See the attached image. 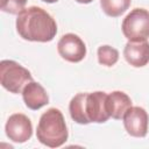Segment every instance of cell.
I'll return each instance as SVG.
<instances>
[{"label": "cell", "instance_id": "6da1fadb", "mask_svg": "<svg viewBox=\"0 0 149 149\" xmlns=\"http://www.w3.org/2000/svg\"><path fill=\"white\" fill-rule=\"evenodd\" d=\"M15 26L20 37L30 42H50L57 34L55 19L37 6L22 9L17 14Z\"/></svg>", "mask_w": 149, "mask_h": 149}, {"label": "cell", "instance_id": "7a4b0ae2", "mask_svg": "<svg viewBox=\"0 0 149 149\" xmlns=\"http://www.w3.org/2000/svg\"><path fill=\"white\" fill-rule=\"evenodd\" d=\"M69 112L71 119L79 125L104 123L111 118L107 109V93L101 91L78 93L70 100Z\"/></svg>", "mask_w": 149, "mask_h": 149}, {"label": "cell", "instance_id": "3957f363", "mask_svg": "<svg viewBox=\"0 0 149 149\" xmlns=\"http://www.w3.org/2000/svg\"><path fill=\"white\" fill-rule=\"evenodd\" d=\"M68 136L69 132L65 119L58 108H49L41 115L36 137L42 144L49 148H58L68 141Z\"/></svg>", "mask_w": 149, "mask_h": 149}, {"label": "cell", "instance_id": "277c9868", "mask_svg": "<svg viewBox=\"0 0 149 149\" xmlns=\"http://www.w3.org/2000/svg\"><path fill=\"white\" fill-rule=\"evenodd\" d=\"M31 80V73L17 62L10 59L0 62V83L10 93H22L24 86Z\"/></svg>", "mask_w": 149, "mask_h": 149}, {"label": "cell", "instance_id": "5b68a950", "mask_svg": "<svg viewBox=\"0 0 149 149\" xmlns=\"http://www.w3.org/2000/svg\"><path fill=\"white\" fill-rule=\"evenodd\" d=\"M123 36L130 42H142L149 38V10L135 8L127 14L121 24Z\"/></svg>", "mask_w": 149, "mask_h": 149}, {"label": "cell", "instance_id": "8992f818", "mask_svg": "<svg viewBox=\"0 0 149 149\" xmlns=\"http://www.w3.org/2000/svg\"><path fill=\"white\" fill-rule=\"evenodd\" d=\"M57 51L63 59L70 63H78L86 56V45L78 35L69 33L59 38Z\"/></svg>", "mask_w": 149, "mask_h": 149}, {"label": "cell", "instance_id": "52a82bcc", "mask_svg": "<svg viewBox=\"0 0 149 149\" xmlns=\"http://www.w3.org/2000/svg\"><path fill=\"white\" fill-rule=\"evenodd\" d=\"M5 132L7 137L15 143H24L33 135V125L30 119L22 113L12 114L6 125Z\"/></svg>", "mask_w": 149, "mask_h": 149}, {"label": "cell", "instance_id": "ba28073f", "mask_svg": "<svg viewBox=\"0 0 149 149\" xmlns=\"http://www.w3.org/2000/svg\"><path fill=\"white\" fill-rule=\"evenodd\" d=\"M123 126L126 132L133 137H144L148 133L149 116L144 108L132 106L123 115Z\"/></svg>", "mask_w": 149, "mask_h": 149}, {"label": "cell", "instance_id": "9c48e42d", "mask_svg": "<svg viewBox=\"0 0 149 149\" xmlns=\"http://www.w3.org/2000/svg\"><path fill=\"white\" fill-rule=\"evenodd\" d=\"M123 57L134 68H142L149 63V42L128 41L123 49Z\"/></svg>", "mask_w": 149, "mask_h": 149}, {"label": "cell", "instance_id": "30bf717a", "mask_svg": "<svg viewBox=\"0 0 149 149\" xmlns=\"http://www.w3.org/2000/svg\"><path fill=\"white\" fill-rule=\"evenodd\" d=\"M22 99L24 105L33 111H37L49 104V97L44 87L37 81H29L23 91H22Z\"/></svg>", "mask_w": 149, "mask_h": 149}, {"label": "cell", "instance_id": "8fae6325", "mask_svg": "<svg viewBox=\"0 0 149 149\" xmlns=\"http://www.w3.org/2000/svg\"><path fill=\"white\" fill-rule=\"evenodd\" d=\"M132 107V99L122 91H113L107 94V109L111 118L121 120L125 113Z\"/></svg>", "mask_w": 149, "mask_h": 149}, {"label": "cell", "instance_id": "7c38bea8", "mask_svg": "<svg viewBox=\"0 0 149 149\" xmlns=\"http://www.w3.org/2000/svg\"><path fill=\"white\" fill-rule=\"evenodd\" d=\"M130 3L132 0H100L102 12L111 17H118L122 15L129 8Z\"/></svg>", "mask_w": 149, "mask_h": 149}, {"label": "cell", "instance_id": "4fadbf2b", "mask_svg": "<svg viewBox=\"0 0 149 149\" xmlns=\"http://www.w3.org/2000/svg\"><path fill=\"white\" fill-rule=\"evenodd\" d=\"M98 62L104 66H113L119 61V51L111 45H101L97 50Z\"/></svg>", "mask_w": 149, "mask_h": 149}, {"label": "cell", "instance_id": "5bb4252c", "mask_svg": "<svg viewBox=\"0 0 149 149\" xmlns=\"http://www.w3.org/2000/svg\"><path fill=\"white\" fill-rule=\"evenodd\" d=\"M28 0H0V8L2 12L8 14H19Z\"/></svg>", "mask_w": 149, "mask_h": 149}, {"label": "cell", "instance_id": "9a60e30c", "mask_svg": "<svg viewBox=\"0 0 149 149\" xmlns=\"http://www.w3.org/2000/svg\"><path fill=\"white\" fill-rule=\"evenodd\" d=\"M74 1H77V2H79V3H90V2H92L93 0H74Z\"/></svg>", "mask_w": 149, "mask_h": 149}, {"label": "cell", "instance_id": "2e32d148", "mask_svg": "<svg viewBox=\"0 0 149 149\" xmlns=\"http://www.w3.org/2000/svg\"><path fill=\"white\" fill-rule=\"evenodd\" d=\"M42 1H44L47 3H54V2H57L58 0H42Z\"/></svg>", "mask_w": 149, "mask_h": 149}]
</instances>
